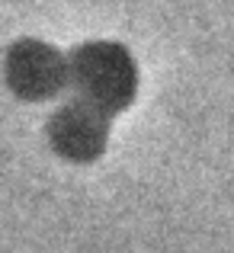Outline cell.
Returning a JSON list of instances; mask_svg holds the SVG:
<instances>
[{"mask_svg":"<svg viewBox=\"0 0 234 253\" xmlns=\"http://www.w3.org/2000/svg\"><path fill=\"white\" fill-rule=\"evenodd\" d=\"M68 71H71L68 96L84 99L116 122L125 112L135 109V103L141 99L144 90L141 58L129 42L116 36H90L68 45Z\"/></svg>","mask_w":234,"mask_h":253,"instance_id":"obj_1","label":"cell"},{"mask_svg":"<svg viewBox=\"0 0 234 253\" xmlns=\"http://www.w3.org/2000/svg\"><path fill=\"white\" fill-rule=\"evenodd\" d=\"M0 86L19 106L48 109L68 96V45L51 42L39 32H23L0 48Z\"/></svg>","mask_w":234,"mask_h":253,"instance_id":"obj_2","label":"cell"},{"mask_svg":"<svg viewBox=\"0 0 234 253\" xmlns=\"http://www.w3.org/2000/svg\"><path fill=\"white\" fill-rule=\"evenodd\" d=\"M116 119L93 109L77 96H64L45 109L42 119V148L51 161L71 170H90L112 151Z\"/></svg>","mask_w":234,"mask_h":253,"instance_id":"obj_3","label":"cell"}]
</instances>
